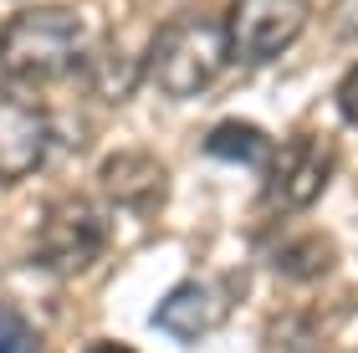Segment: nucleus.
<instances>
[{
  "label": "nucleus",
  "instance_id": "obj_12",
  "mask_svg": "<svg viewBox=\"0 0 358 353\" xmlns=\"http://www.w3.org/2000/svg\"><path fill=\"white\" fill-rule=\"evenodd\" d=\"M0 353H41L36 328H31L15 308H0Z\"/></svg>",
  "mask_w": 358,
  "mask_h": 353
},
{
  "label": "nucleus",
  "instance_id": "obj_11",
  "mask_svg": "<svg viewBox=\"0 0 358 353\" xmlns=\"http://www.w3.org/2000/svg\"><path fill=\"white\" fill-rule=\"evenodd\" d=\"M205 154H210V159H220V164L266 169L276 149H271V138H266L256 123H246V118H231V123H220V128H210V134H205Z\"/></svg>",
  "mask_w": 358,
  "mask_h": 353
},
{
  "label": "nucleus",
  "instance_id": "obj_9",
  "mask_svg": "<svg viewBox=\"0 0 358 353\" xmlns=\"http://www.w3.org/2000/svg\"><path fill=\"white\" fill-rule=\"evenodd\" d=\"M77 77H83L97 98L118 103V98H128V87L143 77V57H128L118 41H97V46H87V57H83V67H77Z\"/></svg>",
  "mask_w": 358,
  "mask_h": 353
},
{
  "label": "nucleus",
  "instance_id": "obj_4",
  "mask_svg": "<svg viewBox=\"0 0 358 353\" xmlns=\"http://www.w3.org/2000/svg\"><path fill=\"white\" fill-rule=\"evenodd\" d=\"M307 26V0H236L225 15V41L231 62L241 67H262L276 62Z\"/></svg>",
  "mask_w": 358,
  "mask_h": 353
},
{
  "label": "nucleus",
  "instance_id": "obj_15",
  "mask_svg": "<svg viewBox=\"0 0 358 353\" xmlns=\"http://www.w3.org/2000/svg\"><path fill=\"white\" fill-rule=\"evenodd\" d=\"M83 353H134L128 343H92V348H83Z\"/></svg>",
  "mask_w": 358,
  "mask_h": 353
},
{
  "label": "nucleus",
  "instance_id": "obj_13",
  "mask_svg": "<svg viewBox=\"0 0 358 353\" xmlns=\"http://www.w3.org/2000/svg\"><path fill=\"white\" fill-rule=\"evenodd\" d=\"M338 113H343V118L358 128V62L343 72V82H338Z\"/></svg>",
  "mask_w": 358,
  "mask_h": 353
},
{
  "label": "nucleus",
  "instance_id": "obj_10",
  "mask_svg": "<svg viewBox=\"0 0 358 353\" xmlns=\"http://www.w3.org/2000/svg\"><path fill=\"white\" fill-rule=\"evenodd\" d=\"M271 266L282 271L287 282H317L338 266V251L322 231H302V236H282L271 246Z\"/></svg>",
  "mask_w": 358,
  "mask_h": 353
},
{
  "label": "nucleus",
  "instance_id": "obj_1",
  "mask_svg": "<svg viewBox=\"0 0 358 353\" xmlns=\"http://www.w3.org/2000/svg\"><path fill=\"white\" fill-rule=\"evenodd\" d=\"M87 26L72 6H31L0 26V72L10 82H57L87 57Z\"/></svg>",
  "mask_w": 358,
  "mask_h": 353
},
{
  "label": "nucleus",
  "instance_id": "obj_2",
  "mask_svg": "<svg viewBox=\"0 0 358 353\" xmlns=\"http://www.w3.org/2000/svg\"><path fill=\"white\" fill-rule=\"evenodd\" d=\"M225 62H231L225 26L210 15H179L154 31L149 52H143V77L164 98H200L225 72Z\"/></svg>",
  "mask_w": 358,
  "mask_h": 353
},
{
  "label": "nucleus",
  "instance_id": "obj_3",
  "mask_svg": "<svg viewBox=\"0 0 358 353\" xmlns=\"http://www.w3.org/2000/svg\"><path fill=\"white\" fill-rule=\"evenodd\" d=\"M108 251V215L97 210L92 200L83 195H67V200H52L36 226V261L57 277H77L87 271L97 256Z\"/></svg>",
  "mask_w": 358,
  "mask_h": 353
},
{
  "label": "nucleus",
  "instance_id": "obj_14",
  "mask_svg": "<svg viewBox=\"0 0 358 353\" xmlns=\"http://www.w3.org/2000/svg\"><path fill=\"white\" fill-rule=\"evenodd\" d=\"M333 31L343 41H358V0H333Z\"/></svg>",
  "mask_w": 358,
  "mask_h": 353
},
{
  "label": "nucleus",
  "instance_id": "obj_7",
  "mask_svg": "<svg viewBox=\"0 0 358 353\" xmlns=\"http://www.w3.org/2000/svg\"><path fill=\"white\" fill-rule=\"evenodd\" d=\"M97 189L108 205H118L128 215H154L169 195V174L149 149H118L97 169Z\"/></svg>",
  "mask_w": 358,
  "mask_h": 353
},
{
  "label": "nucleus",
  "instance_id": "obj_8",
  "mask_svg": "<svg viewBox=\"0 0 358 353\" xmlns=\"http://www.w3.org/2000/svg\"><path fill=\"white\" fill-rule=\"evenodd\" d=\"M225 312H231V297H225L215 282H179L174 292L154 308V328L194 343V338H205L210 328H220Z\"/></svg>",
  "mask_w": 358,
  "mask_h": 353
},
{
  "label": "nucleus",
  "instance_id": "obj_6",
  "mask_svg": "<svg viewBox=\"0 0 358 353\" xmlns=\"http://www.w3.org/2000/svg\"><path fill=\"white\" fill-rule=\"evenodd\" d=\"M52 149V123L46 108L21 82H0V185H15L41 169Z\"/></svg>",
  "mask_w": 358,
  "mask_h": 353
},
{
  "label": "nucleus",
  "instance_id": "obj_5",
  "mask_svg": "<svg viewBox=\"0 0 358 353\" xmlns=\"http://www.w3.org/2000/svg\"><path fill=\"white\" fill-rule=\"evenodd\" d=\"M333 180V143L322 134H292L266 164V205L271 215H297Z\"/></svg>",
  "mask_w": 358,
  "mask_h": 353
}]
</instances>
